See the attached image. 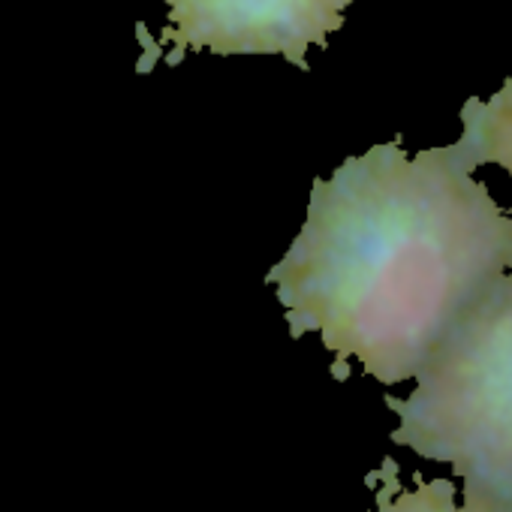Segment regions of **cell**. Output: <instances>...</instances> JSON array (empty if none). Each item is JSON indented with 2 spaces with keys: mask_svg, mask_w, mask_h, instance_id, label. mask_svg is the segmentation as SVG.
<instances>
[{
  "mask_svg": "<svg viewBox=\"0 0 512 512\" xmlns=\"http://www.w3.org/2000/svg\"><path fill=\"white\" fill-rule=\"evenodd\" d=\"M413 479L416 488H404L398 479V461L383 458V464L365 479L377 497V506L368 512H512L509 506L470 488H464V503L458 506L452 479H422L419 473Z\"/></svg>",
  "mask_w": 512,
  "mask_h": 512,
  "instance_id": "277c9868",
  "label": "cell"
},
{
  "mask_svg": "<svg viewBox=\"0 0 512 512\" xmlns=\"http://www.w3.org/2000/svg\"><path fill=\"white\" fill-rule=\"evenodd\" d=\"M461 124V139L452 142L458 160L470 172L482 163H494L512 178V76L491 100L470 97L461 106Z\"/></svg>",
  "mask_w": 512,
  "mask_h": 512,
  "instance_id": "5b68a950",
  "label": "cell"
},
{
  "mask_svg": "<svg viewBox=\"0 0 512 512\" xmlns=\"http://www.w3.org/2000/svg\"><path fill=\"white\" fill-rule=\"evenodd\" d=\"M512 269V211L452 145L407 154L401 136L314 178L305 226L266 275L290 335L317 332L383 386L419 374L479 293Z\"/></svg>",
  "mask_w": 512,
  "mask_h": 512,
  "instance_id": "6da1fadb",
  "label": "cell"
},
{
  "mask_svg": "<svg viewBox=\"0 0 512 512\" xmlns=\"http://www.w3.org/2000/svg\"><path fill=\"white\" fill-rule=\"evenodd\" d=\"M392 443L449 464L464 488L512 509V272L497 275L416 374Z\"/></svg>",
  "mask_w": 512,
  "mask_h": 512,
  "instance_id": "7a4b0ae2",
  "label": "cell"
},
{
  "mask_svg": "<svg viewBox=\"0 0 512 512\" xmlns=\"http://www.w3.org/2000/svg\"><path fill=\"white\" fill-rule=\"evenodd\" d=\"M166 31L157 43L142 40L148 55L178 67L190 52L211 55H284L299 70H311L308 49H326L332 31L344 28L353 0H163Z\"/></svg>",
  "mask_w": 512,
  "mask_h": 512,
  "instance_id": "3957f363",
  "label": "cell"
}]
</instances>
